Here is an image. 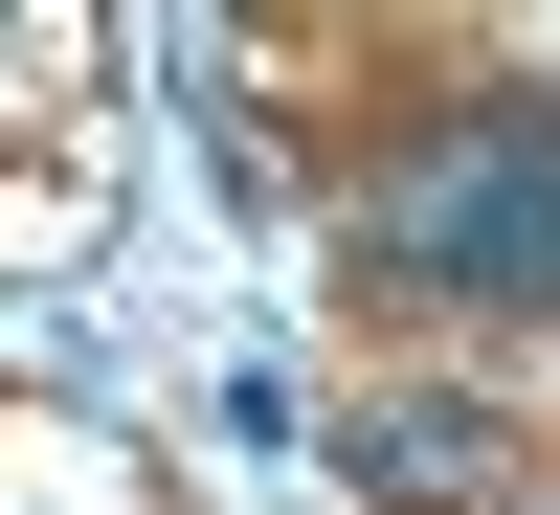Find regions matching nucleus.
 I'll return each instance as SVG.
<instances>
[{
    "label": "nucleus",
    "instance_id": "f257e3e1",
    "mask_svg": "<svg viewBox=\"0 0 560 515\" xmlns=\"http://www.w3.org/2000/svg\"><path fill=\"white\" fill-rule=\"evenodd\" d=\"M382 269H448V292H560V113L493 90L448 157L382 179Z\"/></svg>",
    "mask_w": 560,
    "mask_h": 515
}]
</instances>
